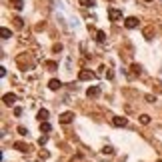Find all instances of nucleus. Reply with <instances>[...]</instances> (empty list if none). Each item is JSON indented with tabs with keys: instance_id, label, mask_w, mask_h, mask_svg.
Returning <instances> with one entry per match:
<instances>
[{
	"instance_id": "obj_23",
	"label": "nucleus",
	"mask_w": 162,
	"mask_h": 162,
	"mask_svg": "<svg viewBox=\"0 0 162 162\" xmlns=\"http://www.w3.org/2000/svg\"><path fill=\"white\" fill-rule=\"evenodd\" d=\"M146 100H148V102H156V96H152V94H146Z\"/></svg>"
},
{
	"instance_id": "obj_4",
	"label": "nucleus",
	"mask_w": 162,
	"mask_h": 162,
	"mask_svg": "<svg viewBox=\"0 0 162 162\" xmlns=\"http://www.w3.org/2000/svg\"><path fill=\"white\" fill-rule=\"evenodd\" d=\"M124 26H126V28H136V26H138V18H136V16H128V18L124 20Z\"/></svg>"
},
{
	"instance_id": "obj_13",
	"label": "nucleus",
	"mask_w": 162,
	"mask_h": 162,
	"mask_svg": "<svg viewBox=\"0 0 162 162\" xmlns=\"http://www.w3.org/2000/svg\"><path fill=\"white\" fill-rule=\"evenodd\" d=\"M102 154H104V156H112V154H114V148H112V146H104V148H102Z\"/></svg>"
},
{
	"instance_id": "obj_10",
	"label": "nucleus",
	"mask_w": 162,
	"mask_h": 162,
	"mask_svg": "<svg viewBox=\"0 0 162 162\" xmlns=\"http://www.w3.org/2000/svg\"><path fill=\"white\" fill-rule=\"evenodd\" d=\"M14 150H18V152H26L28 146H26L24 142H14Z\"/></svg>"
},
{
	"instance_id": "obj_6",
	"label": "nucleus",
	"mask_w": 162,
	"mask_h": 162,
	"mask_svg": "<svg viewBox=\"0 0 162 162\" xmlns=\"http://www.w3.org/2000/svg\"><path fill=\"white\" fill-rule=\"evenodd\" d=\"M78 78H80V80H92V78H94V72H90V70H80V72H78Z\"/></svg>"
},
{
	"instance_id": "obj_18",
	"label": "nucleus",
	"mask_w": 162,
	"mask_h": 162,
	"mask_svg": "<svg viewBox=\"0 0 162 162\" xmlns=\"http://www.w3.org/2000/svg\"><path fill=\"white\" fill-rule=\"evenodd\" d=\"M140 124H150V116H148V114H140Z\"/></svg>"
},
{
	"instance_id": "obj_7",
	"label": "nucleus",
	"mask_w": 162,
	"mask_h": 162,
	"mask_svg": "<svg viewBox=\"0 0 162 162\" xmlns=\"http://www.w3.org/2000/svg\"><path fill=\"white\" fill-rule=\"evenodd\" d=\"M98 94H100V88H98V86H90V88L86 90V96H88V98H96Z\"/></svg>"
},
{
	"instance_id": "obj_22",
	"label": "nucleus",
	"mask_w": 162,
	"mask_h": 162,
	"mask_svg": "<svg viewBox=\"0 0 162 162\" xmlns=\"http://www.w3.org/2000/svg\"><path fill=\"white\" fill-rule=\"evenodd\" d=\"M18 134H22V136H26V134H28V130L24 128V126H18Z\"/></svg>"
},
{
	"instance_id": "obj_1",
	"label": "nucleus",
	"mask_w": 162,
	"mask_h": 162,
	"mask_svg": "<svg viewBox=\"0 0 162 162\" xmlns=\"http://www.w3.org/2000/svg\"><path fill=\"white\" fill-rule=\"evenodd\" d=\"M58 120H60V124H70L74 120V112H62Z\"/></svg>"
},
{
	"instance_id": "obj_12",
	"label": "nucleus",
	"mask_w": 162,
	"mask_h": 162,
	"mask_svg": "<svg viewBox=\"0 0 162 162\" xmlns=\"http://www.w3.org/2000/svg\"><path fill=\"white\" fill-rule=\"evenodd\" d=\"M104 40H106L104 30H98V32H96V42H104Z\"/></svg>"
},
{
	"instance_id": "obj_5",
	"label": "nucleus",
	"mask_w": 162,
	"mask_h": 162,
	"mask_svg": "<svg viewBox=\"0 0 162 162\" xmlns=\"http://www.w3.org/2000/svg\"><path fill=\"white\" fill-rule=\"evenodd\" d=\"M2 102H4L6 106H12L16 102V94H12V92H8V94H4L2 96Z\"/></svg>"
},
{
	"instance_id": "obj_28",
	"label": "nucleus",
	"mask_w": 162,
	"mask_h": 162,
	"mask_svg": "<svg viewBox=\"0 0 162 162\" xmlns=\"http://www.w3.org/2000/svg\"><path fill=\"white\" fill-rule=\"evenodd\" d=\"M156 162H162V160H156Z\"/></svg>"
},
{
	"instance_id": "obj_20",
	"label": "nucleus",
	"mask_w": 162,
	"mask_h": 162,
	"mask_svg": "<svg viewBox=\"0 0 162 162\" xmlns=\"http://www.w3.org/2000/svg\"><path fill=\"white\" fill-rule=\"evenodd\" d=\"M46 142H48V136H40V138H38V144H40V146H44Z\"/></svg>"
},
{
	"instance_id": "obj_14",
	"label": "nucleus",
	"mask_w": 162,
	"mask_h": 162,
	"mask_svg": "<svg viewBox=\"0 0 162 162\" xmlns=\"http://www.w3.org/2000/svg\"><path fill=\"white\" fill-rule=\"evenodd\" d=\"M0 34H2V38H4V40H8V38H12V32H10V30H8V28H2V30H0Z\"/></svg>"
},
{
	"instance_id": "obj_11",
	"label": "nucleus",
	"mask_w": 162,
	"mask_h": 162,
	"mask_svg": "<svg viewBox=\"0 0 162 162\" xmlns=\"http://www.w3.org/2000/svg\"><path fill=\"white\" fill-rule=\"evenodd\" d=\"M130 72H132L134 76H138L140 72H142V68H140V64H132V66H130Z\"/></svg>"
},
{
	"instance_id": "obj_21",
	"label": "nucleus",
	"mask_w": 162,
	"mask_h": 162,
	"mask_svg": "<svg viewBox=\"0 0 162 162\" xmlns=\"http://www.w3.org/2000/svg\"><path fill=\"white\" fill-rule=\"evenodd\" d=\"M46 66L50 68V70H56V68H58V64H56V62H46Z\"/></svg>"
},
{
	"instance_id": "obj_17",
	"label": "nucleus",
	"mask_w": 162,
	"mask_h": 162,
	"mask_svg": "<svg viewBox=\"0 0 162 162\" xmlns=\"http://www.w3.org/2000/svg\"><path fill=\"white\" fill-rule=\"evenodd\" d=\"M152 34H154V28L150 26V28H146V30H144V38H148V40H150V38H152Z\"/></svg>"
},
{
	"instance_id": "obj_24",
	"label": "nucleus",
	"mask_w": 162,
	"mask_h": 162,
	"mask_svg": "<svg viewBox=\"0 0 162 162\" xmlns=\"http://www.w3.org/2000/svg\"><path fill=\"white\" fill-rule=\"evenodd\" d=\"M20 114H22V108H20V106H16V108H14V116H20Z\"/></svg>"
},
{
	"instance_id": "obj_26",
	"label": "nucleus",
	"mask_w": 162,
	"mask_h": 162,
	"mask_svg": "<svg viewBox=\"0 0 162 162\" xmlns=\"http://www.w3.org/2000/svg\"><path fill=\"white\" fill-rule=\"evenodd\" d=\"M112 76H114V74H112V70H108V68H106V78H108V80H110V78H112Z\"/></svg>"
},
{
	"instance_id": "obj_8",
	"label": "nucleus",
	"mask_w": 162,
	"mask_h": 162,
	"mask_svg": "<svg viewBox=\"0 0 162 162\" xmlns=\"http://www.w3.org/2000/svg\"><path fill=\"white\" fill-rule=\"evenodd\" d=\"M60 86H62V82H60V80H56V78H52V80L48 82V88H50V90H58Z\"/></svg>"
},
{
	"instance_id": "obj_2",
	"label": "nucleus",
	"mask_w": 162,
	"mask_h": 162,
	"mask_svg": "<svg viewBox=\"0 0 162 162\" xmlns=\"http://www.w3.org/2000/svg\"><path fill=\"white\" fill-rule=\"evenodd\" d=\"M108 18L114 22V20H120L122 18V10H118V8H110L108 10Z\"/></svg>"
},
{
	"instance_id": "obj_25",
	"label": "nucleus",
	"mask_w": 162,
	"mask_h": 162,
	"mask_svg": "<svg viewBox=\"0 0 162 162\" xmlns=\"http://www.w3.org/2000/svg\"><path fill=\"white\" fill-rule=\"evenodd\" d=\"M62 50V44H54V52H60Z\"/></svg>"
},
{
	"instance_id": "obj_19",
	"label": "nucleus",
	"mask_w": 162,
	"mask_h": 162,
	"mask_svg": "<svg viewBox=\"0 0 162 162\" xmlns=\"http://www.w3.org/2000/svg\"><path fill=\"white\" fill-rule=\"evenodd\" d=\"M14 26H16V28H22V26H24V20L20 18V16H16V18H14Z\"/></svg>"
},
{
	"instance_id": "obj_27",
	"label": "nucleus",
	"mask_w": 162,
	"mask_h": 162,
	"mask_svg": "<svg viewBox=\"0 0 162 162\" xmlns=\"http://www.w3.org/2000/svg\"><path fill=\"white\" fill-rule=\"evenodd\" d=\"M146 2H152V0H146Z\"/></svg>"
},
{
	"instance_id": "obj_3",
	"label": "nucleus",
	"mask_w": 162,
	"mask_h": 162,
	"mask_svg": "<svg viewBox=\"0 0 162 162\" xmlns=\"http://www.w3.org/2000/svg\"><path fill=\"white\" fill-rule=\"evenodd\" d=\"M112 124H114L116 128H122V126L128 124V118H124V116H114V118H112Z\"/></svg>"
},
{
	"instance_id": "obj_9",
	"label": "nucleus",
	"mask_w": 162,
	"mask_h": 162,
	"mask_svg": "<svg viewBox=\"0 0 162 162\" xmlns=\"http://www.w3.org/2000/svg\"><path fill=\"white\" fill-rule=\"evenodd\" d=\"M38 120H40V122H48V110L46 108L38 110Z\"/></svg>"
},
{
	"instance_id": "obj_16",
	"label": "nucleus",
	"mask_w": 162,
	"mask_h": 162,
	"mask_svg": "<svg viewBox=\"0 0 162 162\" xmlns=\"http://www.w3.org/2000/svg\"><path fill=\"white\" fill-rule=\"evenodd\" d=\"M80 6H84V8H90V6H94V0H80Z\"/></svg>"
},
{
	"instance_id": "obj_15",
	"label": "nucleus",
	"mask_w": 162,
	"mask_h": 162,
	"mask_svg": "<svg viewBox=\"0 0 162 162\" xmlns=\"http://www.w3.org/2000/svg\"><path fill=\"white\" fill-rule=\"evenodd\" d=\"M40 130H42V132H50L52 126H50V122H40Z\"/></svg>"
}]
</instances>
